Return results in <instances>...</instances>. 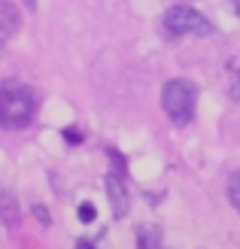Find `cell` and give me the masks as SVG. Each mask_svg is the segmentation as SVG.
Wrapping results in <instances>:
<instances>
[{"instance_id":"6da1fadb","label":"cell","mask_w":240,"mask_h":249,"mask_svg":"<svg viewBox=\"0 0 240 249\" xmlns=\"http://www.w3.org/2000/svg\"><path fill=\"white\" fill-rule=\"evenodd\" d=\"M37 116V97L24 82H0V128L21 131Z\"/></svg>"},{"instance_id":"7a4b0ae2","label":"cell","mask_w":240,"mask_h":249,"mask_svg":"<svg viewBox=\"0 0 240 249\" xmlns=\"http://www.w3.org/2000/svg\"><path fill=\"white\" fill-rule=\"evenodd\" d=\"M161 107L164 113H167V119L173 124H188L195 116V107H198V85L188 82V79H170L164 82L161 89Z\"/></svg>"},{"instance_id":"3957f363","label":"cell","mask_w":240,"mask_h":249,"mask_svg":"<svg viewBox=\"0 0 240 249\" xmlns=\"http://www.w3.org/2000/svg\"><path fill=\"white\" fill-rule=\"evenodd\" d=\"M161 28L167 36H173V40L176 36H213L216 34L213 21L207 16H201L192 6H170L161 18Z\"/></svg>"},{"instance_id":"277c9868","label":"cell","mask_w":240,"mask_h":249,"mask_svg":"<svg viewBox=\"0 0 240 249\" xmlns=\"http://www.w3.org/2000/svg\"><path fill=\"white\" fill-rule=\"evenodd\" d=\"M107 197H110L112 216H116V219L128 216V210H131V201H128V189H125V173L112 170L110 177H107Z\"/></svg>"},{"instance_id":"5b68a950","label":"cell","mask_w":240,"mask_h":249,"mask_svg":"<svg viewBox=\"0 0 240 249\" xmlns=\"http://www.w3.org/2000/svg\"><path fill=\"white\" fill-rule=\"evenodd\" d=\"M18 31V9L9 0H0V40H6Z\"/></svg>"},{"instance_id":"8992f818","label":"cell","mask_w":240,"mask_h":249,"mask_svg":"<svg viewBox=\"0 0 240 249\" xmlns=\"http://www.w3.org/2000/svg\"><path fill=\"white\" fill-rule=\"evenodd\" d=\"M137 249H164V237L158 225H140L137 228Z\"/></svg>"},{"instance_id":"52a82bcc","label":"cell","mask_w":240,"mask_h":249,"mask_svg":"<svg viewBox=\"0 0 240 249\" xmlns=\"http://www.w3.org/2000/svg\"><path fill=\"white\" fill-rule=\"evenodd\" d=\"M16 216H18V204H16V197H12L9 192L0 189V219H3L6 225H12V222H16Z\"/></svg>"},{"instance_id":"ba28073f","label":"cell","mask_w":240,"mask_h":249,"mask_svg":"<svg viewBox=\"0 0 240 249\" xmlns=\"http://www.w3.org/2000/svg\"><path fill=\"white\" fill-rule=\"evenodd\" d=\"M228 201L240 213V173H231V179H228Z\"/></svg>"},{"instance_id":"9c48e42d","label":"cell","mask_w":240,"mask_h":249,"mask_svg":"<svg viewBox=\"0 0 240 249\" xmlns=\"http://www.w3.org/2000/svg\"><path fill=\"white\" fill-rule=\"evenodd\" d=\"M94 216H97L94 204H79V222H94Z\"/></svg>"},{"instance_id":"30bf717a","label":"cell","mask_w":240,"mask_h":249,"mask_svg":"<svg viewBox=\"0 0 240 249\" xmlns=\"http://www.w3.org/2000/svg\"><path fill=\"white\" fill-rule=\"evenodd\" d=\"M64 140H67V143H73V146H76V143H82V134H79L76 128H67V131H64Z\"/></svg>"},{"instance_id":"8fae6325","label":"cell","mask_w":240,"mask_h":249,"mask_svg":"<svg viewBox=\"0 0 240 249\" xmlns=\"http://www.w3.org/2000/svg\"><path fill=\"white\" fill-rule=\"evenodd\" d=\"M34 213H37V219H40V222H46V225H49V213H46V207H34Z\"/></svg>"},{"instance_id":"7c38bea8","label":"cell","mask_w":240,"mask_h":249,"mask_svg":"<svg viewBox=\"0 0 240 249\" xmlns=\"http://www.w3.org/2000/svg\"><path fill=\"white\" fill-rule=\"evenodd\" d=\"M234 94H237V97H240V70H237V73H234Z\"/></svg>"},{"instance_id":"4fadbf2b","label":"cell","mask_w":240,"mask_h":249,"mask_svg":"<svg viewBox=\"0 0 240 249\" xmlns=\"http://www.w3.org/2000/svg\"><path fill=\"white\" fill-rule=\"evenodd\" d=\"M76 249H94V246H92V243H85V240H79V243H76Z\"/></svg>"},{"instance_id":"5bb4252c","label":"cell","mask_w":240,"mask_h":249,"mask_svg":"<svg viewBox=\"0 0 240 249\" xmlns=\"http://www.w3.org/2000/svg\"><path fill=\"white\" fill-rule=\"evenodd\" d=\"M234 12H237V16H240V0H234Z\"/></svg>"},{"instance_id":"9a60e30c","label":"cell","mask_w":240,"mask_h":249,"mask_svg":"<svg viewBox=\"0 0 240 249\" xmlns=\"http://www.w3.org/2000/svg\"><path fill=\"white\" fill-rule=\"evenodd\" d=\"M24 3H28V6H34V3H37V0H24Z\"/></svg>"},{"instance_id":"2e32d148","label":"cell","mask_w":240,"mask_h":249,"mask_svg":"<svg viewBox=\"0 0 240 249\" xmlns=\"http://www.w3.org/2000/svg\"><path fill=\"white\" fill-rule=\"evenodd\" d=\"M0 55H3V49H0Z\"/></svg>"}]
</instances>
